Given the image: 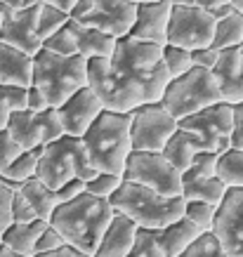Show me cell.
I'll list each match as a JSON object with an SVG mask.
<instances>
[{
  "label": "cell",
  "mask_w": 243,
  "mask_h": 257,
  "mask_svg": "<svg viewBox=\"0 0 243 257\" xmlns=\"http://www.w3.org/2000/svg\"><path fill=\"white\" fill-rule=\"evenodd\" d=\"M212 76L217 80L222 101L224 104H241L243 101V43L229 50H222L217 64L212 69Z\"/></svg>",
  "instance_id": "18"
},
{
  "label": "cell",
  "mask_w": 243,
  "mask_h": 257,
  "mask_svg": "<svg viewBox=\"0 0 243 257\" xmlns=\"http://www.w3.org/2000/svg\"><path fill=\"white\" fill-rule=\"evenodd\" d=\"M137 231L140 229H137L135 222L113 212V217H111L106 231L97 243V250H94L92 257H128V252L133 250Z\"/></svg>",
  "instance_id": "19"
},
{
  "label": "cell",
  "mask_w": 243,
  "mask_h": 257,
  "mask_svg": "<svg viewBox=\"0 0 243 257\" xmlns=\"http://www.w3.org/2000/svg\"><path fill=\"white\" fill-rule=\"evenodd\" d=\"M0 257H22V255H17V252L5 248V245H0Z\"/></svg>",
  "instance_id": "53"
},
{
  "label": "cell",
  "mask_w": 243,
  "mask_h": 257,
  "mask_svg": "<svg viewBox=\"0 0 243 257\" xmlns=\"http://www.w3.org/2000/svg\"><path fill=\"white\" fill-rule=\"evenodd\" d=\"M38 156H40V149H33V151H22L19 156L8 165V170L0 175V179H5L8 184L12 187H19L24 184L26 179L36 177V168H38Z\"/></svg>",
  "instance_id": "29"
},
{
  "label": "cell",
  "mask_w": 243,
  "mask_h": 257,
  "mask_svg": "<svg viewBox=\"0 0 243 257\" xmlns=\"http://www.w3.org/2000/svg\"><path fill=\"white\" fill-rule=\"evenodd\" d=\"M66 243L64 238L59 236V231H55L52 226L47 224L43 231H40L38 241H36V252L33 255H40V252H55V250H62Z\"/></svg>",
  "instance_id": "40"
},
{
  "label": "cell",
  "mask_w": 243,
  "mask_h": 257,
  "mask_svg": "<svg viewBox=\"0 0 243 257\" xmlns=\"http://www.w3.org/2000/svg\"><path fill=\"white\" fill-rule=\"evenodd\" d=\"M19 154H22V149L12 142V137H10L5 130H0V175L8 170V165L12 163Z\"/></svg>",
  "instance_id": "42"
},
{
  "label": "cell",
  "mask_w": 243,
  "mask_h": 257,
  "mask_svg": "<svg viewBox=\"0 0 243 257\" xmlns=\"http://www.w3.org/2000/svg\"><path fill=\"white\" fill-rule=\"evenodd\" d=\"M170 5H180V8H196V0H168Z\"/></svg>",
  "instance_id": "51"
},
{
  "label": "cell",
  "mask_w": 243,
  "mask_h": 257,
  "mask_svg": "<svg viewBox=\"0 0 243 257\" xmlns=\"http://www.w3.org/2000/svg\"><path fill=\"white\" fill-rule=\"evenodd\" d=\"M123 177L118 175H106V172H97L90 182H85V194L94 196V198H104L109 201L111 196L116 194V189L120 187Z\"/></svg>",
  "instance_id": "35"
},
{
  "label": "cell",
  "mask_w": 243,
  "mask_h": 257,
  "mask_svg": "<svg viewBox=\"0 0 243 257\" xmlns=\"http://www.w3.org/2000/svg\"><path fill=\"white\" fill-rule=\"evenodd\" d=\"M198 236H201V231L184 217L156 231L158 243H161V248L165 250V255L168 257H180L191 243L196 241Z\"/></svg>",
  "instance_id": "24"
},
{
  "label": "cell",
  "mask_w": 243,
  "mask_h": 257,
  "mask_svg": "<svg viewBox=\"0 0 243 257\" xmlns=\"http://www.w3.org/2000/svg\"><path fill=\"white\" fill-rule=\"evenodd\" d=\"M80 194H85V182L83 179H69L66 184H62V187L55 191L57 196V205H62V203H69L73 201V198H78Z\"/></svg>",
  "instance_id": "45"
},
{
  "label": "cell",
  "mask_w": 243,
  "mask_h": 257,
  "mask_svg": "<svg viewBox=\"0 0 243 257\" xmlns=\"http://www.w3.org/2000/svg\"><path fill=\"white\" fill-rule=\"evenodd\" d=\"M111 217H113V210H111L109 201L94 198L90 194H80L73 201L57 205L47 224L55 231H59L69 248L85 257H92Z\"/></svg>",
  "instance_id": "2"
},
{
  "label": "cell",
  "mask_w": 243,
  "mask_h": 257,
  "mask_svg": "<svg viewBox=\"0 0 243 257\" xmlns=\"http://www.w3.org/2000/svg\"><path fill=\"white\" fill-rule=\"evenodd\" d=\"M22 109H26V90L0 85V130H5L10 116Z\"/></svg>",
  "instance_id": "33"
},
{
  "label": "cell",
  "mask_w": 243,
  "mask_h": 257,
  "mask_svg": "<svg viewBox=\"0 0 243 257\" xmlns=\"http://www.w3.org/2000/svg\"><path fill=\"white\" fill-rule=\"evenodd\" d=\"M123 182L151 189L165 198L182 196V175L161 154L151 151H130L123 168Z\"/></svg>",
  "instance_id": "8"
},
{
  "label": "cell",
  "mask_w": 243,
  "mask_h": 257,
  "mask_svg": "<svg viewBox=\"0 0 243 257\" xmlns=\"http://www.w3.org/2000/svg\"><path fill=\"white\" fill-rule=\"evenodd\" d=\"M220 101H222V94L212 71H203V69H196V66L189 73L180 76V78L168 80L163 97H161L163 109L177 123L198 113V111L208 109L212 104H220Z\"/></svg>",
  "instance_id": "7"
},
{
  "label": "cell",
  "mask_w": 243,
  "mask_h": 257,
  "mask_svg": "<svg viewBox=\"0 0 243 257\" xmlns=\"http://www.w3.org/2000/svg\"><path fill=\"white\" fill-rule=\"evenodd\" d=\"M180 257H227L212 234H201Z\"/></svg>",
  "instance_id": "37"
},
{
  "label": "cell",
  "mask_w": 243,
  "mask_h": 257,
  "mask_svg": "<svg viewBox=\"0 0 243 257\" xmlns=\"http://www.w3.org/2000/svg\"><path fill=\"white\" fill-rule=\"evenodd\" d=\"M26 3L29 0H0V5H5V8H22Z\"/></svg>",
  "instance_id": "52"
},
{
  "label": "cell",
  "mask_w": 243,
  "mask_h": 257,
  "mask_svg": "<svg viewBox=\"0 0 243 257\" xmlns=\"http://www.w3.org/2000/svg\"><path fill=\"white\" fill-rule=\"evenodd\" d=\"M217 57H220V52L212 45H208V47H201V50H194V52H191V64H194L196 69L212 71L215 64H217Z\"/></svg>",
  "instance_id": "44"
},
{
  "label": "cell",
  "mask_w": 243,
  "mask_h": 257,
  "mask_svg": "<svg viewBox=\"0 0 243 257\" xmlns=\"http://www.w3.org/2000/svg\"><path fill=\"white\" fill-rule=\"evenodd\" d=\"M69 29L71 36H73V43H76V55L83 57L85 62H90V59H109L113 55L116 38H111V36L97 31V29L71 22V19H69Z\"/></svg>",
  "instance_id": "20"
},
{
  "label": "cell",
  "mask_w": 243,
  "mask_h": 257,
  "mask_svg": "<svg viewBox=\"0 0 243 257\" xmlns=\"http://www.w3.org/2000/svg\"><path fill=\"white\" fill-rule=\"evenodd\" d=\"M80 142H83L87 163L92 165V170L123 177L126 161L130 156V151H133V144H130V113L102 111L99 118L80 137Z\"/></svg>",
  "instance_id": "3"
},
{
  "label": "cell",
  "mask_w": 243,
  "mask_h": 257,
  "mask_svg": "<svg viewBox=\"0 0 243 257\" xmlns=\"http://www.w3.org/2000/svg\"><path fill=\"white\" fill-rule=\"evenodd\" d=\"M229 149H243V101L231 106V137Z\"/></svg>",
  "instance_id": "43"
},
{
  "label": "cell",
  "mask_w": 243,
  "mask_h": 257,
  "mask_svg": "<svg viewBox=\"0 0 243 257\" xmlns=\"http://www.w3.org/2000/svg\"><path fill=\"white\" fill-rule=\"evenodd\" d=\"M170 10L173 5L168 0H156V3H142L135 12V24L128 38L149 43V45H165L168 36V22H170Z\"/></svg>",
  "instance_id": "17"
},
{
  "label": "cell",
  "mask_w": 243,
  "mask_h": 257,
  "mask_svg": "<svg viewBox=\"0 0 243 257\" xmlns=\"http://www.w3.org/2000/svg\"><path fill=\"white\" fill-rule=\"evenodd\" d=\"M165 85L168 76L158 45L120 38L109 59L87 62V87L102 101L104 111L130 113L144 104H156Z\"/></svg>",
  "instance_id": "1"
},
{
  "label": "cell",
  "mask_w": 243,
  "mask_h": 257,
  "mask_svg": "<svg viewBox=\"0 0 243 257\" xmlns=\"http://www.w3.org/2000/svg\"><path fill=\"white\" fill-rule=\"evenodd\" d=\"M215 165H217V154L212 151H201L194 156L184 175H194V177H215Z\"/></svg>",
  "instance_id": "38"
},
{
  "label": "cell",
  "mask_w": 243,
  "mask_h": 257,
  "mask_svg": "<svg viewBox=\"0 0 243 257\" xmlns=\"http://www.w3.org/2000/svg\"><path fill=\"white\" fill-rule=\"evenodd\" d=\"M94 175H97V170H92V165L87 163L83 142L76 140V137L64 135L57 142L40 149L36 179L43 182L50 191H57L69 179L90 182Z\"/></svg>",
  "instance_id": "6"
},
{
  "label": "cell",
  "mask_w": 243,
  "mask_h": 257,
  "mask_svg": "<svg viewBox=\"0 0 243 257\" xmlns=\"http://www.w3.org/2000/svg\"><path fill=\"white\" fill-rule=\"evenodd\" d=\"M222 5H231V0H196V8L205 10V12H212L215 8H222Z\"/></svg>",
  "instance_id": "49"
},
{
  "label": "cell",
  "mask_w": 243,
  "mask_h": 257,
  "mask_svg": "<svg viewBox=\"0 0 243 257\" xmlns=\"http://www.w3.org/2000/svg\"><path fill=\"white\" fill-rule=\"evenodd\" d=\"M111 210L128 217L130 222L137 224V229L147 231H158L163 226L173 224L184 215V198H165V196L144 189L133 182H120L116 194L109 198Z\"/></svg>",
  "instance_id": "4"
},
{
  "label": "cell",
  "mask_w": 243,
  "mask_h": 257,
  "mask_svg": "<svg viewBox=\"0 0 243 257\" xmlns=\"http://www.w3.org/2000/svg\"><path fill=\"white\" fill-rule=\"evenodd\" d=\"M66 22H69V15H66V12H62V10H57V8H50V5H40L38 22H36V33H38L40 43L47 40L52 33L59 31V29H64Z\"/></svg>",
  "instance_id": "32"
},
{
  "label": "cell",
  "mask_w": 243,
  "mask_h": 257,
  "mask_svg": "<svg viewBox=\"0 0 243 257\" xmlns=\"http://www.w3.org/2000/svg\"><path fill=\"white\" fill-rule=\"evenodd\" d=\"M212 33H215V19L205 10L173 5L165 45H175L187 52H194V50L210 45Z\"/></svg>",
  "instance_id": "11"
},
{
  "label": "cell",
  "mask_w": 243,
  "mask_h": 257,
  "mask_svg": "<svg viewBox=\"0 0 243 257\" xmlns=\"http://www.w3.org/2000/svg\"><path fill=\"white\" fill-rule=\"evenodd\" d=\"M12 184H8L5 179H0V238H3V231L12 224V217H10V205H12V194H15Z\"/></svg>",
  "instance_id": "41"
},
{
  "label": "cell",
  "mask_w": 243,
  "mask_h": 257,
  "mask_svg": "<svg viewBox=\"0 0 243 257\" xmlns=\"http://www.w3.org/2000/svg\"><path fill=\"white\" fill-rule=\"evenodd\" d=\"M31 85L45 94L50 109H57L73 92L87 85V62L78 55L59 57L47 50H40L33 57Z\"/></svg>",
  "instance_id": "5"
},
{
  "label": "cell",
  "mask_w": 243,
  "mask_h": 257,
  "mask_svg": "<svg viewBox=\"0 0 243 257\" xmlns=\"http://www.w3.org/2000/svg\"><path fill=\"white\" fill-rule=\"evenodd\" d=\"M215 177L227 189H243V149H227L217 154Z\"/></svg>",
  "instance_id": "27"
},
{
  "label": "cell",
  "mask_w": 243,
  "mask_h": 257,
  "mask_svg": "<svg viewBox=\"0 0 243 257\" xmlns=\"http://www.w3.org/2000/svg\"><path fill=\"white\" fill-rule=\"evenodd\" d=\"M236 10H234V5H222V8H215L212 12H208V15L215 19V22H220V19H227V17H231Z\"/></svg>",
  "instance_id": "50"
},
{
  "label": "cell",
  "mask_w": 243,
  "mask_h": 257,
  "mask_svg": "<svg viewBox=\"0 0 243 257\" xmlns=\"http://www.w3.org/2000/svg\"><path fill=\"white\" fill-rule=\"evenodd\" d=\"M128 257H168V255H165V250L161 248V243H158L156 231L140 229L137 236H135L133 250L128 252Z\"/></svg>",
  "instance_id": "34"
},
{
  "label": "cell",
  "mask_w": 243,
  "mask_h": 257,
  "mask_svg": "<svg viewBox=\"0 0 243 257\" xmlns=\"http://www.w3.org/2000/svg\"><path fill=\"white\" fill-rule=\"evenodd\" d=\"M227 194V187L217 177H194L182 172V198L184 201H201L210 205H220Z\"/></svg>",
  "instance_id": "25"
},
{
  "label": "cell",
  "mask_w": 243,
  "mask_h": 257,
  "mask_svg": "<svg viewBox=\"0 0 243 257\" xmlns=\"http://www.w3.org/2000/svg\"><path fill=\"white\" fill-rule=\"evenodd\" d=\"M161 62H163L168 80L180 78V76H184V73H189V71L194 69V64H191V52L182 50V47H175V45L161 47Z\"/></svg>",
  "instance_id": "30"
},
{
  "label": "cell",
  "mask_w": 243,
  "mask_h": 257,
  "mask_svg": "<svg viewBox=\"0 0 243 257\" xmlns=\"http://www.w3.org/2000/svg\"><path fill=\"white\" fill-rule=\"evenodd\" d=\"M177 127L194 135L205 151L222 154L229 149V137H231V104L224 101L212 104L208 109L180 120Z\"/></svg>",
  "instance_id": "12"
},
{
  "label": "cell",
  "mask_w": 243,
  "mask_h": 257,
  "mask_svg": "<svg viewBox=\"0 0 243 257\" xmlns=\"http://www.w3.org/2000/svg\"><path fill=\"white\" fill-rule=\"evenodd\" d=\"M17 191H19V194L26 198V203L33 208L36 217L43 219V222H50L52 212L57 210V196H55V191H50V189H47L43 182H38L36 177L26 179L24 184H19V187H17Z\"/></svg>",
  "instance_id": "26"
},
{
  "label": "cell",
  "mask_w": 243,
  "mask_h": 257,
  "mask_svg": "<svg viewBox=\"0 0 243 257\" xmlns=\"http://www.w3.org/2000/svg\"><path fill=\"white\" fill-rule=\"evenodd\" d=\"M5 10H8L5 5H0V26H3V19H5Z\"/></svg>",
  "instance_id": "55"
},
{
  "label": "cell",
  "mask_w": 243,
  "mask_h": 257,
  "mask_svg": "<svg viewBox=\"0 0 243 257\" xmlns=\"http://www.w3.org/2000/svg\"><path fill=\"white\" fill-rule=\"evenodd\" d=\"M31 69L33 57L0 43V85L26 90L31 85Z\"/></svg>",
  "instance_id": "21"
},
{
  "label": "cell",
  "mask_w": 243,
  "mask_h": 257,
  "mask_svg": "<svg viewBox=\"0 0 243 257\" xmlns=\"http://www.w3.org/2000/svg\"><path fill=\"white\" fill-rule=\"evenodd\" d=\"M26 109L33 111V113H40V111L50 109V106H47L45 94L40 92L38 87H33V85L26 87Z\"/></svg>",
  "instance_id": "46"
},
{
  "label": "cell",
  "mask_w": 243,
  "mask_h": 257,
  "mask_svg": "<svg viewBox=\"0 0 243 257\" xmlns=\"http://www.w3.org/2000/svg\"><path fill=\"white\" fill-rule=\"evenodd\" d=\"M175 133H177V120L163 109L161 101L144 104L140 109L130 111V144H133V151L161 154Z\"/></svg>",
  "instance_id": "9"
},
{
  "label": "cell",
  "mask_w": 243,
  "mask_h": 257,
  "mask_svg": "<svg viewBox=\"0 0 243 257\" xmlns=\"http://www.w3.org/2000/svg\"><path fill=\"white\" fill-rule=\"evenodd\" d=\"M184 219H189L191 224L196 226L201 234H212L215 226V217H217V208L210 203L201 201H184Z\"/></svg>",
  "instance_id": "31"
},
{
  "label": "cell",
  "mask_w": 243,
  "mask_h": 257,
  "mask_svg": "<svg viewBox=\"0 0 243 257\" xmlns=\"http://www.w3.org/2000/svg\"><path fill=\"white\" fill-rule=\"evenodd\" d=\"M201 151H205L203 144L194 137L191 133H184V130H180L177 127V133L168 140V144L163 147V151H161V156L168 161V163L173 165L175 170L184 172L191 165V161H194V156L196 154H201Z\"/></svg>",
  "instance_id": "22"
},
{
  "label": "cell",
  "mask_w": 243,
  "mask_h": 257,
  "mask_svg": "<svg viewBox=\"0 0 243 257\" xmlns=\"http://www.w3.org/2000/svg\"><path fill=\"white\" fill-rule=\"evenodd\" d=\"M212 236L227 257H243V189H227L217 205Z\"/></svg>",
  "instance_id": "14"
},
{
  "label": "cell",
  "mask_w": 243,
  "mask_h": 257,
  "mask_svg": "<svg viewBox=\"0 0 243 257\" xmlns=\"http://www.w3.org/2000/svg\"><path fill=\"white\" fill-rule=\"evenodd\" d=\"M38 3L29 0L22 8H8L5 19L0 26V43L15 47L29 57H36L43 50L38 33H36V22H38Z\"/></svg>",
  "instance_id": "13"
},
{
  "label": "cell",
  "mask_w": 243,
  "mask_h": 257,
  "mask_svg": "<svg viewBox=\"0 0 243 257\" xmlns=\"http://www.w3.org/2000/svg\"><path fill=\"white\" fill-rule=\"evenodd\" d=\"M243 43V15L241 12H234L227 19H220L215 22V33H212V43L210 45L222 52V50H229V47H236Z\"/></svg>",
  "instance_id": "28"
},
{
  "label": "cell",
  "mask_w": 243,
  "mask_h": 257,
  "mask_svg": "<svg viewBox=\"0 0 243 257\" xmlns=\"http://www.w3.org/2000/svg\"><path fill=\"white\" fill-rule=\"evenodd\" d=\"M5 133L12 137V142L22 151L43 149L47 144L57 142L59 137H64L62 123H59L55 109H45V111H40V113H33L29 109L15 111L8 120Z\"/></svg>",
  "instance_id": "10"
},
{
  "label": "cell",
  "mask_w": 243,
  "mask_h": 257,
  "mask_svg": "<svg viewBox=\"0 0 243 257\" xmlns=\"http://www.w3.org/2000/svg\"><path fill=\"white\" fill-rule=\"evenodd\" d=\"M43 50L52 52V55L59 57H73L76 55V43H73V36H71L69 22L64 29H59L57 33H52L47 40H43Z\"/></svg>",
  "instance_id": "36"
},
{
  "label": "cell",
  "mask_w": 243,
  "mask_h": 257,
  "mask_svg": "<svg viewBox=\"0 0 243 257\" xmlns=\"http://www.w3.org/2000/svg\"><path fill=\"white\" fill-rule=\"evenodd\" d=\"M57 118L62 123V130L66 137H76L80 140L87 133V127L99 118L104 111L102 101L97 99V94L90 87H80L78 92H73L62 106H57Z\"/></svg>",
  "instance_id": "16"
},
{
  "label": "cell",
  "mask_w": 243,
  "mask_h": 257,
  "mask_svg": "<svg viewBox=\"0 0 243 257\" xmlns=\"http://www.w3.org/2000/svg\"><path fill=\"white\" fill-rule=\"evenodd\" d=\"M45 226H47V222H43V219H33L29 224H10L3 231L0 245H5L8 250H12V252H17V255H22V257H33L36 241H38L40 231Z\"/></svg>",
  "instance_id": "23"
},
{
  "label": "cell",
  "mask_w": 243,
  "mask_h": 257,
  "mask_svg": "<svg viewBox=\"0 0 243 257\" xmlns=\"http://www.w3.org/2000/svg\"><path fill=\"white\" fill-rule=\"evenodd\" d=\"M10 217H12V224H29V222H33V219H38L36 217V212H33V208L26 203V198H24L17 189H15V194H12Z\"/></svg>",
  "instance_id": "39"
},
{
  "label": "cell",
  "mask_w": 243,
  "mask_h": 257,
  "mask_svg": "<svg viewBox=\"0 0 243 257\" xmlns=\"http://www.w3.org/2000/svg\"><path fill=\"white\" fill-rule=\"evenodd\" d=\"M33 257H85V255H80V252H76L73 248L64 245L62 250H55V252H40V255H33Z\"/></svg>",
  "instance_id": "48"
},
{
  "label": "cell",
  "mask_w": 243,
  "mask_h": 257,
  "mask_svg": "<svg viewBox=\"0 0 243 257\" xmlns=\"http://www.w3.org/2000/svg\"><path fill=\"white\" fill-rule=\"evenodd\" d=\"M231 5H234L236 12H241L243 15V0H231Z\"/></svg>",
  "instance_id": "54"
},
{
  "label": "cell",
  "mask_w": 243,
  "mask_h": 257,
  "mask_svg": "<svg viewBox=\"0 0 243 257\" xmlns=\"http://www.w3.org/2000/svg\"><path fill=\"white\" fill-rule=\"evenodd\" d=\"M130 3H135V5H142V3H156V0H130Z\"/></svg>",
  "instance_id": "56"
},
{
  "label": "cell",
  "mask_w": 243,
  "mask_h": 257,
  "mask_svg": "<svg viewBox=\"0 0 243 257\" xmlns=\"http://www.w3.org/2000/svg\"><path fill=\"white\" fill-rule=\"evenodd\" d=\"M137 5L130 0H92V8L80 17L76 24L97 29L111 38H128V33L135 24Z\"/></svg>",
  "instance_id": "15"
},
{
  "label": "cell",
  "mask_w": 243,
  "mask_h": 257,
  "mask_svg": "<svg viewBox=\"0 0 243 257\" xmlns=\"http://www.w3.org/2000/svg\"><path fill=\"white\" fill-rule=\"evenodd\" d=\"M33 3L50 5V8H57V10H62V12H66V15H69L71 10H73V5H76L78 0H33Z\"/></svg>",
  "instance_id": "47"
}]
</instances>
